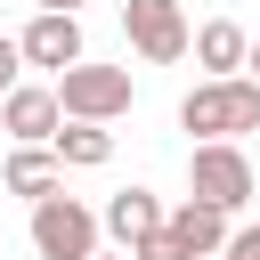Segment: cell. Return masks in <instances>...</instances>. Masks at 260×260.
<instances>
[{"instance_id": "obj_1", "label": "cell", "mask_w": 260, "mask_h": 260, "mask_svg": "<svg viewBox=\"0 0 260 260\" xmlns=\"http://www.w3.org/2000/svg\"><path fill=\"white\" fill-rule=\"evenodd\" d=\"M179 130H195V146H203V138H244V130H260V81H252V73L195 81V89L179 98Z\"/></svg>"}, {"instance_id": "obj_2", "label": "cell", "mask_w": 260, "mask_h": 260, "mask_svg": "<svg viewBox=\"0 0 260 260\" xmlns=\"http://www.w3.org/2000/svg\"><path fill=\"white\" fill-rule=\"evenodd\" d=\"M32 260H89V252H106V228H98V211L81 203V195H41L32 203Z\"/></svg>"}, {"instance_id": "obj_3", "label": "cell", "mask_w": 260, "mask_h": 260, "mask_svg": "<svg viewBox=\"0 0 260 260\" xmlns=\"http://www.w3.org/2000/svg\"><path fill=\"white\" fill-rule=\"evenodd\" d=\"M49 89H57V114H65V122H122L130 98H138V89H130V65H89V57L65 65Z\"/></svg>"}, {"instance_id": "obj_4", "label": "cell", "mask_w": 260, "mask_h": 260, "mask_svg": "<svg viewBox=\"0 0 260 260\" xmlns=\"http://www.w3.org/2000/svg\"><path fill=\"white\" fill-rule=\"evenodd\" d=\"M187 203H211V211H244L252 203V154L236 146V138H203L195 154H187Z\"/></svg>"}, {"instance_id": "obj_5", "label": "cell", "mask_w": 260, "mask_h": 260, "mask_svg": "<svg viewBox=\"0 0 260 260\" xmlns=\"http://www.w3.org/2000/svg\"><path fill=\"white\" fill-rule=\"evenodd\" d=\"M122 32H130V49L146 65H179L195 49V24H187L179 0H122Z\"/></svg>"}, {"instance_id": "obj_6", "label": "cell", "mask_w": 260, "mask_h": 260, "mask_svg": "<svg viewBox=\"0 0 260 260\" xmlns=\"http://www.w3.org/2000/svg\"><path fill=\"white\" fill-rule=\"evenodd\" d=\"M0 130H8L16 146H49V138L65 130V114H57V89H49V81H16V89L0 98Z\"/></svg>"}, {"instance_id": "obj_7", "label": "cell", "mask_w": 260, "mask_h": 260, "mask_svg": "<svg viewBox=\"0 0 260 260\" xmlns=\"http://www.w3.org/2000/svg\"><path fill=\"white\" fill-rule=\"evenodd\" d=\"M16 49H24V65H41V73H65V65H81V57H89L81 16H41V8H32V24L16 32Z\"/></svg>"}, {"instance_id": "obj_8", "label": "cell", "mask_w": 260, "mask_h": 260, "mask_svg": "<svg viewBox=\"0 0 260 260\" xmlns=\"http://www.w3.org/2000/svg\"><path fill=\"white\" fill-rule=\"evenodd\" d=\"M162 236L179 244V260H219L228 252V211H211V203H179V211H162Z\"/></svg>"}, {"instance_id": "obj_9", "label": "cell", "mask_w": 260, "mask_h": 260, "mask_svg": "<svg viewBox=\"0 0 260 260\" xmlns=\"http://www.w3.org/2000/svg\"><path fill=\"white\" fill-rule=\"evenodd\" d=\"M98 228L122 244V252H138L154 228H162V195L154 187H122V195H106V211H98Z\"/></svg>"}, {"instance_id": "obj_10", "label": "cell", "mask_w": 260, "mask_h": 260, "mask_svg": "<svg viewBox=\"0 0 260 260\" xmlns=\"http://www.w3.org/2000/svg\"><path fill=\"white\" fill-rule=\"evenodd\" d=\"M195 65H203V81H228V73H244V57H252V32L236 24V16H211V24H195V49H187Z\"/></svg>"}, {"instance_id": "obj_11", "label": "cell", "mask_w": 260, "mask_h": 260, "mask_svg": "<svg viewBox=\"0 0 260 260\" xmlns=\"http://www.w3.org/2000/svg\"><path fill=\"white\" fill-rule=\"evenodd\" d=\"M0 187H8V195H24V203H41V195H57V187H65V162H57L49 146H16V154H8V171H0Z\"/></svg>"}, {"instance_id": "obj_12", "label": "cell", "mask_w": 260, "mask_h": 260, "mask_svg": "<svg viewBox=\"0 0 260 260\" xmlns=\"http://www.w3.org/2000/svg\"><path fill=\"white\" fill-rule=\"evenodd\" d=\"M49 154H57L65 171H106V162H114V130H106V122H65V130L49 138Z\"/></svg>"}, {"instance_id": "obj_13", "label": "cell", "mask_w": 260, "mask_h": 260, "mask_svg": "<svg viewBox=\"0 0 260 260\" xmlns=\"http://www.w3.org/2000/svg\"><path fill=\"white\" fill-rule=\"evenodd\" d=\"M16 73H24V49H16V32H0V98L16 89Z\"/></svg>"}, {"instance_id": "obj_14", "label": "cell", "mask_w": 260, "mask_h": 260, "mask_svg": "<svg viewBox=\"0 0 260 260\" xmlns=\"http://www.w3.org/2000/svg\"><path fill=\"white\" fill-rule=\"evenodd\" d=\"M219 260H260V228H236V236H228V252H219Z\"/></svg>"}, {"instance_id": "obj_15", "label": "cell", "mask_w": 260, "mask_h": 260, "mask_svg": "<svg viewBox=\"0 0 260 260\" xmlns=\"http://www.w3.org/2000/svg\"><path fill=\"white\" fill-rule=\"evenodd\" d=\"M41 16H81V0H32Z\"/></svg>"}, {"instance_id": "obj_16", "label": "cell", "mask_w": 260, "mask_h": 260, "mask_svg": "<svg viewBox=\"0 0 260 260\" xmlns=\"http://www.w3.org/2000/svg\"><path fill=\"white\" fill-rule=\"evenodd\" d=\"M244 73H252V81H260V41H252V57H244Z\"/></svg>"}, {"instance_id": "obj_17", "label": "cell", "mask_w": 260, "mask_h": 260, "mask_svg": "<svg viewBox=\"0 0 260 260\" xmlns=\"http://www.w3.org/2000/svg\"><path fill=\"white\" fill-rule=\"evenodd\" d=\"M89 260H130V252H89Z\"/></svg>"}]
</instances>
